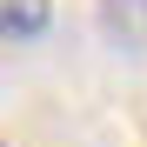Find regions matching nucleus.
Wrapping results in <instances>:
<instances>
[{
  "instance_id": "f257e3e1",
  "label": "nucleus",
  "mask_w": 147,
  "mask_h": 147,
  "mask_svg": "<svg viewBox=\"0 0 147 147\" xmlns=\"http://www.w3.org/2000/svg\"><path fill=\"white\" fill-rule=\"evenodd\" d=\"M94 13H100V34L114 47L147 54V0H94Z\"/></svg>"
},
{
  "instance_id": "f03ea898",
  "label": "nucleus",
  "mask_w": 147,
  "mask_h": 147,
  "mask_svg": "<svg viewBox=\"0 0 147 147\" xmlns=\"http://www.w3.org/2000/svg\"><path fill=\"white\" fill-rule=\"evenodd\" d=\"M54 20V0H0V40H40Z\"/></svg>"
}]
</instances>
